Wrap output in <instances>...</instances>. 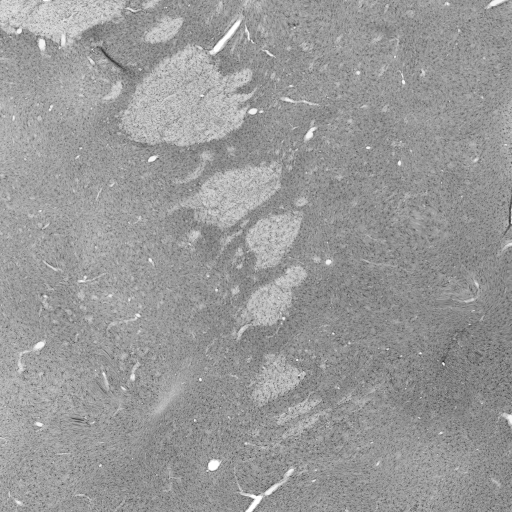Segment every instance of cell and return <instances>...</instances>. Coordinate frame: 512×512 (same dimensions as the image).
Returning <instances> with one entry per match:
<instances>
[{"label":"cell","instance_id":"cell-1","mask_svg":"<svg viewBox=\"0 0 512 512\" xmlns=\"http://www.w3.org/2000/svg\"><path fill=\"white\" fill-rule=\"evenodd\" d=\"M294 233L295 223L284 217L263 220L251 231L249 243L260 264H272L292 241Z\"/></svg>","mask_w":512,"mask_h":512}]
</instances>
